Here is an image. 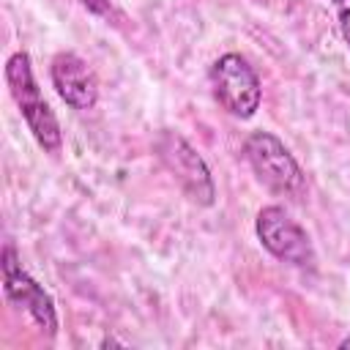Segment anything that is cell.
<instances>
[{
	"label": "cell",
	"mask_w": 350,
	"mask_h": 350,
	"mask_svg": "<svg viewBox=\"0 0 350 350\" xmlns=\"http://www.w3.org/2000/svg\"><path fill=\"white\" fill-rule=\"evenodd\" d=\"M5 85L11 98L16 101L27 129L33 131L36 142L46 150V153H60L63 148V131L60 123L52 112V107L46 104V98L41 96V88L33 77V63L27 52H14L5 63Z\"/></svg>",
	"instance_id": "6da1fadb"
},
{
	"label": "cell",
	"mask_w": 350,
	"mask_h": 350,
	"mask_svg": "<svg viewBox=\"0 0 350 350\" xmlns=\"http://www.w3.org/2000/svg\"><path fill=\"white\" fill-rule=\"evenodd\" d=\"M243 156L252 164L257 180L279 194V197H295L304 191L306 180L295 161V156L287 150V145L271 134V131H252L243 142Z\"/></svg>",
	"instance_id": "7a4b0ae2"
},
{
	"label": "cell",
	"mask_w": 350,
	"mask_h": 350,
	"mask_svg": "<svg viewBox=\"0 0 350 350\" xmlns=\"http://www.w3.org/2000/svg\"><path fill=\"white\" fill-rule=\"evenodd\" d=\"M208 79H211L213 98L232 118H241V120L254 118L262 101V88H260L257 71L249 66L246 57H241L238 52H227L216 57L208 71Z\"/></svg>",
	"instance_id": "3957f363"
},
{
	"label": "cell",
	"mask_w": 350,
	"mask_h": 350,
	"mask_svg": "<svg viewBox=\"0 0 350 350\" xmlns=\"http://www.w3.org/2000/svg\"><path fill=\"white\" fill-rule=\"evenodd\" d=\"M156 153L161 159V164L175 175L178 186L186 191V197L202 208L213 205L216 200V186L211 178V170L205 164V159L189 145V139H183L178 131L164 129L156 137Z\"/></svg>",
	"instance_id": "277c9868"
},
{
	"label": "cell",
	"mask_w": 350,
	"mask_h": 350,
	"mask_svg": "<svg viewBox=\"0 0 350 350\" xmlns=\"http://www.w3.org/2000/svg\"><path fill=\"white\" fill-rule=\"evenodd\" d=\"M254 232L276 260L290 262L295 268H312L314 265V246L306 230L282 208V205H265L260 208L254 219Z\"/></svg>",
	"instance_id": "5b68a950"
},
{
	"label": "cell",
	"mask_w": 350,
	"mask_h": 350,
	"mask_svg": "<svg viewBox=\"0 0 350 350\" xmlns=\"http://www.w3.org/2000/svg\"><path fill=\"white\" fill-rule=\"evenodd\" d=\"M3 290H5V298L25 309L36 325L41 331H46V336H55L57 331V312H55V304H52V295L22 268V262L16 260V252L11 243L3 246Z\"/></svg>",
	"instance_id": "8992f818"
},
{
	"label": "cell",
	"mask_w": 350,
	"mask_h": 350,
	"mask_svg": "<svg viewBox=\"0 0 350 350\" xmlns=\"http://www.w3.org/2000/svg\"><path fill=\"white\" fill-rule=\"evenodd\" d=\"M52 85L57 96L71 109H90L98 101V82L96 74L88 68V63L77 52H57L49 66Z\"/></svg>",
	"instance_id": "52a82bcc"
},
{
	"label": "cell",
	"mask_w": 350,
	"mask_h": 350,
	"mask_svg": "<svg viewBox=\"0 0 350 350\" xmlns=\"http://www.w3.org/2000/svg\"><path fill=\"white\" fill-rule=\"evenodd\" d=\"M334 14H336V22H339L342 38L350 46V0H334Z\"/></svg>",
	"instance_id": "ba28073f"
},
{
	"label": "cell",
	"mask_w": 350,
	"mask_h": 350,
	"mask_svg": "<svg viewBox=\"0 0 350 350\" xmlns=\"http://www.w3.org/2000/svg\"><path fill=\"white\" fill-rule=\"evenodd\" d=\"M88 11H93V14H98V16H109V0H79Z\"/></svg>",
	"instance_id": "9c48e42d"
},
{
	"label": "cell",
	"mask_w": 350,
	"mask_h": 350,
	"mask_svg": "<svg viewBox=\"0 0 350 350\" xmlns=\"http://www.w3.org/2000/svg\"><path fill=\"white\" fill-rule=\"evenodd\" d=\"M339 347H350V336H347V339H342V342H339Z\"/></svg>",
	"instance_id": "30bf717a"
}]
</instances>
